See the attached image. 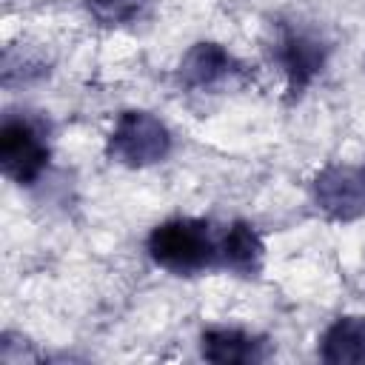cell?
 <instances>
[{
	"mask_svg": "<svg viewBox=\"0 0 365 365\" xmlns=\"http://www.w3.org/2000/svg\"><path fill=\"white\" fill-rule=\"evenodd\" d=\"M217 248L220 237H214L211 225L197 217H171L154 225L145 240L151 262L174 277H197L220 268Z\"/></svg>",
	"mask_w": 365,
	"mask_h": 365,
	"instance_id": "obj_1",
	"label": "cell"
},
{
	"mask_svg": "<svg viewBox=\"0 0 365 365\" xmlns=\"http://www.w3.org/2000/svg\"><path fill=\"white\" fill-rule=\"evenodd\" d=\"M168 154H171V131L151 111H140V108L123 111L106 137V157L125 168H151L163 163Z\"/></svg>",
	"mask_w": 365,
	"mask_h": 365,
	"instance_id": "obj_2",
	"label": "cell"
},
{
	"mask_svg": "<svg viewBox=\"0 0 365 365\" xmlns=\"http://www.w3.org/2000/svg\"><path fill=\"white\" fill-rule=\"evenodd\" d=\"M51 157L48 140L37 123L29 117H9L0 125V165L17 185H31L40 180Z\"/></svg>",
	"mask_w": 365,
	"mask_h": 365,
	"instance_id": "obj_3",
	"label": "cell"
},
{
	"mask_svg": "<svg viewBox=\"0 0 365 365\" xmlns=\"http://www.w3.org/2000/svg\"><path fill=\"white\" fill-rule=\"evenodd\" d=\"M314 205L334 222H351L365 217V168L328 163L311 182Z\"/></svg>",
	"mask_w": 365,
	"mask_h": 365,
	"instance_id": "obj_4",
	"label": "cell"
},
{
	"mask_svg": "<svg viewBox=\"0 0 365 365\" xmlns=\"http://www.w3.org/2000/svg\"><path fill=\"white\" fill-rule=\"evenodd\" d=\"M277 63L285 74L288 91L291 94H302L325 68L328 63V43L302 26H282L277 46H274Z\"/></svg>",
	"mask_w": 365,
	"mask_h": 365,
	"instance_id": "obj_5",
	"label": "cell"
},
{
	"mask_svg": "<svg viewBox=\"0 0 365 365\" xmlns=\"http://www.w3.org/2000/svg\"><path fill=\"white\" fill-rule=\"evenodd\" d=\"M242 74V63L220 43L214 40H200L194 43L180 66H177V80L185 91H220L225 83L237 80Z\"/></svg>",
	"mask_w": 365,
	"mask_h": 365,
	"instance_id": "obj_6",
	"label": "cell"
},
{
	"mask_svg": "<svg viewBox=\"0 0 365 365\" xmlns=\"http://www.w3.org/2000/svg\"><path fill=\"white\" fill-rule=\"evenodd\" d=\"M217 259H220V268L237 277H257L265 265V242L251 222L234 220L220 234Z\"/></svg>",
	"mask_w": 365,
	"mask_h": 365,
	"instance_id": "obj_7",
	"label": "cell"
},
{
	"mask_svg": "<svg viewBox=\"0 0 365 365\" xmlns=\"http://www.w3.org/2000/svg\"><path fill=\"white\" fill-rule=\"evenodd\" d=\"M200 354L208 362L217 365H245V362H262L268 356L265 339H259L251 331L242 328H205L200 334Z\"/></svg>",
	"mask_w": 365,
	"mask_h": 365,
	"instance_id": "obj_8",
	"label": "cell"
},
{
	"mask_svg": "<svg viewBox=\"0 0 365 365\" xmlns=\"http://www.w3.org/2000/svg\"><path fill=\"white\" fill-rule=\"evenodd\" d=\"M319 359L328 365L365 362V317L342 314L319 336Z\"/></svg>",
	"mask_w": 365,
	"mask_h": 365,
	"instance_id": "obj_9",
	"label": "cell"
},
{
	"mask_svg": "<svg viewBox=\"0 0 365 365\" xmlns=\"http://www.w3.org/2000/svg\"><path fill=\"white\" fill-rule=\"evenodd\" d=\"M151 0H83L86 11L91 20H97L100 26H125L134 23Z\"/></svg>",
	"mask_w": 365,
	"mask_h": 365,
	"instance_id": "obj_10",
	"label": "cell"
}]
</instances>
